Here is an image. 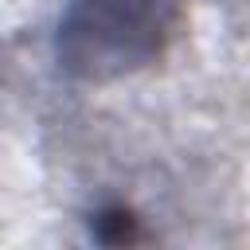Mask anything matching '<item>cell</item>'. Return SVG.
<instances>
[{
	"label": "cell",
	"mask_w": 250,
	"mask_h": 250,
	"mask_svg": "<svg viewBox=\"0 0 250 250\" xmlns=\"http://www.w3.org/2000/svg\"><path fill=\"white\" fill-rule=\"evenodd\" d=\"M180 0H70L55 27V62L82 82L133 74L164 55Z\"/></svg>",
	"instance_id": "cell-1"
}]
</instances>
